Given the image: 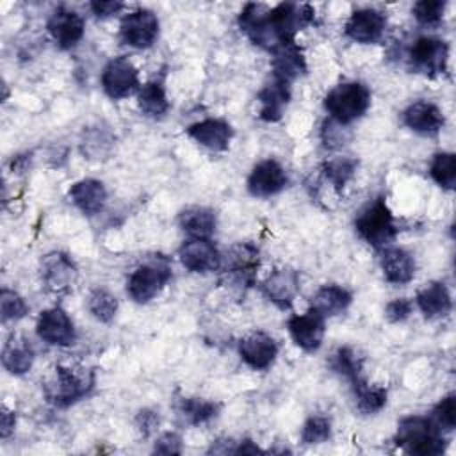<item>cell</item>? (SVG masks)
I'll return each instance as SVG.
<instances>
[{
    "label": "cell",
    "mask_w": 456,
    "mask_h": 456,
    "mask_svg": "<svg viewBox=\"0 0 456 456\" xmlns=\"http://www.w3.org/2000/svg\"><path fill=\"white\" fill-rule=\"evenodd\" d=\"M351 388H353L356 410L362 415H374L387 404V397H388L387 388L385 387H372L365 381V378L353 383Z\"/></svg>",
    "instance_id": "cell-33"
},
{
    "label": "cell",
    "mask_w": 456,
    "mask_h": 456,
    "mask_svg": "<svg viewBox=\"0 0 456 456\" xmlns=\"http://www.w3.org/2000/svg\"><path fill=\"white\" fill-rule=\"evenodd\" d=\"M358 169V160L353 157H333L324 160L321 166V178L328 183L337 194L344 191L347 182L354 176Z\"/></svg>",
    "instance_id": "cell-31"
},
{
    "label": "cell",
    "mask_w": 456,
    "mask_h": 456,
    "mask_svg": "<svg viewBox=\"0 0 456 456\" xmlns=\"http://www.w3.org/2000/svg\"><path fill=\"white\" fill-rule=\"evenodd\" d=\"M87 310L100 322H110L118 312V299L107 289L96 287L87 297Z\"/></svg>",
    "instance_id": "cell-35"
},
{
    "label": "cell",
    "mask_w": 456,
    "mask_h": 456,
    "mask_svg": "<svg viewBox=\"0 0 456 456\" xmlns=\"http://www.w3.org/2000/svg\"><path fill=\"white\" fill-rule=\"evenodd\" d=\"M256 100L260 103L258 118L262 121H267V123L280 121L283 116V110L290 102V82L273 75L271 80L265 82V86L258 91Z\"/></svg>",
    "instance_id": "cell-22"
},
{
    "label": "cell",
    "mask_w": 456,
    "mask_h": 456,
    "mask_svg": "<svg viewBox=\"0 0 456 456\" xmlns=\"http://www.w3.org/2000/svg\"><path fill=\"white\" fill-rule=\"evenodd\" d=\"M387 30V16L372 7L356 9L344 25V34L362 45L379 43Z\"/></svg>",
    "instance_id": "cell-13"
},
{
    "label": "cell",
    "mask_w": 456,
    "mask_h": 456,
    "mask_svg": "<svg viewBox=\"0 0 456 456\" xmlns=\"http://www.w3.org/2000/svg\"><path fill=\"white\" fill-rule=\"evenodd\" d=\"M395 444L403 451L419 456H438L447 449L444 433L429 417L424 415H410L401 419L395 431Z\"/></svg>",
    "instance_id": "cell-3"
},
{
    "label": "cell",
    "mask_w": 456,
    "mask_h": 456,
    "mask_svg": "<svg viewBox=\"0 0 456 456\" xmlns=\"http://www.w3.org/2000/svg\"><path fill=\"white\" fill-rule=\"evenodd\" d=\"M431 178L447 191L454 189L456 183V157L451 151H440L429 164Z\"/></svg>",
    "instance_id": "cell-36"
},
{
    "label": "cell",
    "mask_w": 456,
    "mask_h": 456,
    "mask_svg": "<svg viewBox=\"0 0 456 456\" xmlns=\"http://www.w3.org/2000/svg\"><path fill=\"white\" fill-rule=\"evenodd\" d=\"M442 433H451L456 426V395H444L433 408L429 417Z\"/></svg>",
    "instance_id": "cell-38"
},
{
    "label": "cell",
    "mask_w": 456,
    "mask_h": 456,
    "mask_svg": "<svg viewBox=\"0 0 456 456\" xmlns=\"http://www.w3.org/2000/svg\"><path fill=\"white\" fill-rule=\"evenodd\" d=\"M160 23L153 11L150 9H135L123 16L119 23V39L121 43L137 48L146 50L155 45L159 39Z\"/></svg>",
    "instance_id": "cell-10"
},
{
    "label": "cell",
    "mask_w": 456,
    "mask_h": 456,
    "mask_svg": "<svg viewBox=\"0 0 456 456\" xmlns=\"http://www.w3.org/2000/svg\"><path fill=\"white\" fill-rule=\"evenodd\" d=\"M287 171L274 159L260 160L248 176V191L255 198H271L281 192L287 187Z\"/></svg>",
    "instance_id": "cell-15"
},
{
    "label": "cell",
    "mask_w": 456,
    "mask_h": 456,
    "mask_svg": "<svg viewBox=\"0 0 456 456\" xmlns=\"http://www.w3.org/2000/svg\"><path fill=\"white\" fill-rule=\"evenodd\" d=\"M102 87L112 100H123L139 91V71L126 55L110 59L102 71Z\"/></svg>",
    "instance_id": "cell-11"
},
{
    "label": "cell",
    "mask_w": 456,
    "mask_h": 456,
    "mask_svg": "<svg viewBox=\"0 0 456 456\" xmlns=\"http://www.w3.org/2000/svg\"><path fill=\"white\" fill-rule=\"evenodd\" d=\"M123 7L125 4L119 0H94L89 4V9L96 18H110L118 14Z\"/></svg>",
    "instance_id": "cell-44"
},
{
    "label": "cell",
    "mask_w": 456,
    "mask_h": 456,
    "mask_svg": "<svg viewBox=\"0 0 456 456\" xmlns=\"http://www.w3.org/2000/svg\"><path fill=\"white\" fill-rule=\"evenodd\" d=\"M153 452H160V454H180L182 452V438L180 435L167 431L162 436L157 438L155 445H153Z\"/></svg>",
    "instance_id": "cell-43"
},
{
    "label": "cell",
    "mask_w": 456,
    "mask_h": 456,
    "mask_svg": "<svg viewBox=\"0 0 456 456\" xmlns=\"http://www.w3.org/2000/svg\"><path fill=\"white\" fill-rule=\"evenodd\" d=\"M260 290L280 310H289L299 292V273L292 267L274 269L260 283Z\"/></svg>",
    "instance_id": "cell-16"
},
{
    "label": "cell",
    "mask_w": 456,
    "mask_h": 456,
    "mask_svg": "<svg viewBox=\"0 0 456 456\" xmlns=\"http://www.w3.org/2000/svg\"><path fill=\"white\" fill-rule=\"evenodd\" d=\"M178 224L192 239H210L217 226V216L208 207L192 205L178 214Z\"/></svg>",
    "instance_id": "cell-28"
},
{
    "label": "cell",
    "mask_w": 456,
    "mask_h": 456,
    "mask_svg": "<svg viewBox=\"0 0 456 456\" xmlns=\"http://www.w3.org/2000/svg\"><path fill=\"white\" fill-rule=\"evenodd\" d=\"M256 452H264L253 440L246 438V440H240L237 442V449H235V454H256Z\"/></svg>",
    "instance_id": "cell-46"
},
{
    "label": "cell",
    "mask_w": 456,
    "mask_h": 456,
    "mask_svg": "<svg viewBox=\"0 0 456 456\" xmlns=\"http://www.w3.org/2000/svg\"><path fill=\"white\" fill-rule=\"evenodd\" d=\"M159 422H160L159 413L150 408L139 410L135 415V426L142 436H150L159 428Z\"/></svg>",
    "instance_id": "cell-42"
},
{
    "label": "cell",
    "mask_w": 456,
    "mask_h": 456,
    "mask_svg": "<svg viewBox=\"0 0 456 456\" xmlns=\"http://www.w3.org/2000/svg\"><path fill=\"white\" fill-rule=\"evenodd\" d=\"M187 135L210 151H226L233 139V128L221 118H207L189 125Z\"/></svg>",
    "instance_id": "cell-21"
},
{
    "label": "cell",
    "mask_w": 456,
    "mask_h": 456,
    "mask_svg": "<svg viewBox=\"0 0 456 456\" xmlns=\"http://www.w3.org/2000/svg\"><path fill=\"white\" fill-rule=\"evenodd\" d=\"M260 251L253 242L233 244L221 258V285L235 294H246L256 281Z\"/></svg>",
    "instance_id": "cell-4"
},
{
    "label": "cell",
    "mask_w": 456,
    "mask_h": 456,
    "mask_svg": "<svg viewBox=\"0 0 456 456\" xmlns=\"http://www.w3.org/2000/svg\"><path fill=\"white\" fill-rule=\"evenodd\" d=\"M0 312H2V321H20L28 314V305L25 299L11 289H2L0 292Z\"/></svg>",
    "instance_id": "cell-39"
},
{
    "label": "cell",
    "mask_w": 456,
    "mask_h": 456,
    "mask_svg": "<svg viewBox=\"0 0 456 456\" xmlns=\"http://www.w3.org/2000/svg\"><path fill=\"white\" fill-rule=\"evenodd\" d=\"M322 103L330 119L347 126L360 119L370 107V91L365 84L356 80L342 82L326 93Z\"/></svg>",
    "instance_id": "cell-6"
},
{
    "label": "cell",
    "mask_w": 456,
    "mask_h": 456,
    "mask_svg": "<svg viewBox=\"0 0 456 456\" xmlns=\"http://www.w3.org/2000/svg\"><path fill=\"white\" fill-rule=\"evenodd\" d=\"M78 278V269L69 255L62 251H50L41 258V281L46 292L64 296L73 290Z\"/></svg>",
    "instance_id": "cell-9"
},
{
    "label": "cell",
    "mask_w": 456,
    "mask_h": 456,
    "mask_svg": "<svg viewBox=\"0 0 456 456\" xmlns=\"http://www.w3.org/2000/svg\"><path fill=\"white\" fill-rule=\"evenodd\" d=\"M46 28L59 48L69 50V48L77 46L80 43V39L84 37L86 23H84V18L77 11H73L66 5H59L50 14V18L46 21Z\"/></svg>",
    "instance_id": "cell-14"
},
{
    "label": "cell",
    "mask_w": 456,
    "mask_h": 456,
    "mask_svg": "<svg viewBox=\"0 0 456 456\" xmlns=\"http://www.w3.org/2000/svg\"><path fill=\"white\" fill-rule=\"evenodd\" d=\"M180 262L191 273H212L219 271L223 255L210 242V239H189L178 249Z\"/></svg>",
    "instance_id": "cell-18"
},
{
    "label": "cell",
    "mask_w": 456,
    "mask_h": 456,
    "mask_svg": "<svg viewBox=\"0 0 456 456\" xmlns=\"http://www.w3.org/2000/svg\"><path fill=\"white\" fill-rule=\"evenodd\" d=\"M36 333L43 342L59 347H68L77 340L73 321L61 306H52L39 314Z\"/></svg>",
    "instance_id": "cell-12"
},
{
    "label": "cell",
    "mask_w": 456,
    "mask_h": 456,
    "mask_svg": "<svg viewBox=\"0 0 456 456\" xmlns=\"http://www.w3.org/2000/svg\"><path fill=\"white\" fill-rule=\"evenodd\" d=\"M14 424H16L14 411H11L7 406H2V413H0V436L7 438L14 431Z\"/></svg>",
    "instance_id": "cell-45"
},
{
    "label": "cell",
    "mask_w": 456,
    "mask_h": 456,
    "mask_svg": "<svg viewBox=\"0 0 456 456\" xmlns=\"http://www.w3.org/2000/svg\"><path fill=\"white\" fill-rule=\"evenodd\" d=\"M449 61L447 41L435 36H420L408 48V62L413 69L435 77L445 73Z\"/></svg>",
    "instance_id": "cell-8"
},
{
    "label": "cell",
    "mask_w": 456,
    "mask_h": 456,
    "mask_svg": "<svg viewBox=\"0 0 456 456\" xmlns=\"http://www.w3.org/2000/svg\"><path fill=\"white\" fill-rule=\"evenodd\" d=\"M287 328L294 344L306 353H314L321 347L326 330L324 317L312 308L301 315H292L287 322Z\"/></svg>",
    "instance_id": "cell-19"
},
{
    "label": "cell",
    "mask_w": 456,
    "mask_h": 456,
    "mask_svg": "<svg viewBox=\"0 0 456 456\" xmlns=\"http://www.w3.org/2000/svg\"><path fill=\"white\" fill-rule=\"evenodd\" d=\"M30 162V155H16L11 162V169L12 173H23L27 171V166Z\"/></svg>",
    "instance_id": "cell-47"
},
{
    "label": "cell",
    "mask_w": 456,
    "mask_h": 456,
    "mask_svg": "<svg viewBox=\"0 0 456 456\" xmlns=\"http://www.w3.org/2000/svg\"><path fill=\"white\" fill-rule=\"evenodd\" d=\"M137 107L146 118L162 119L169 110V100L164 86L157 80L142 84L137 91Z\"/></svg>",
    "instance_id": "cell-30"
},
{
    "label": "cell",
    "mask_w": 456,
    "mask_h": 456,
    "mask_svg": "<svg viewBox=\"0 0 456 456\" xmlns=\"http://www.w3.org/2000/svg\"><path fill=\"white\" fill-rule=\"evenodd\" d=\"M69 201L86 216L100 214L107 201V189L96 178H82L68 191Z\"/></svg>",
    "instance_id": "cell-23"
},
{
    "label": "cell",
    "mask_w": 456,
    "mask_h": 456,
    "mask_svg": "<svg viewBox=\"0 0 456 456\" xmlns=\"http://www.w3.org/2000/svg\"><path fill=\"white\" fill-rule=\"evenodd\" d=\"M445 2L444 0H420L415 2L411 7V12L415 20L424 27H435L442 21L445 12Z\"/></svg>",
    "instance_id": "cell-40"
},
{
    "label": "cell",
    "mask_w": 456,
    "mask_h": 456,
    "mask_svg": "<svg viewBox=\"0 0 456 456\" xmlns=\"http://www.w3.org/2000/svg\"><path fill=\"white\" fill-rule=\"evenodd\" d=\"M221 404L203 397H180L176 401L178 415L191 426L205 424L219 415Z\"/></svg>",
    "instance_id": "cell-32"
},
{
    "label": "cell",
    "mask_w": 456,
    "mask_h": 456,
    "mask_svg": "<svg viewBox=\"0 0 456 456\" xmlns=\"http://www.w3.org/2000/svg\"><path fill=\"white\" fill-rule=\"evenodd\" d=\"M34 363V349L30 342L21 337L11 333L2 347V365L12 376H23L32 369Z\"/></svg>",
    "instance_id": "cell-26"
},
{
    "label": "cell",
    "mask_w": 456,
    "mask_h": 456,
    "mask_svg": "<svg viewBox=\"0 0 456 456\" xmlns=\"http://www.w3.org/2000/svg\"><path fill=\"white\" fill-rule=\"evenodd\" d=\"M415 303L426 319H440L451 314L452 297L444 281L426 283L415 296Z\"/></svg>",
    "instance_id": "cell-25"
},
{
    "label": "cell",
    "mask_w": 456,
    "mask_h": 456,
    "mask_svg": "<svg viewBox=\"0 0 456 456\" xmlns=\"http://www.w3.org/2000/svg\"><path fill=\"white\" fill-rule=\"evenodd\" d=\"M312 23H315V9L308 4L283 2L274 7L246 4L239 14L240 32L269 53L296 43V34Z\"/></svg>",
    "instance_id": "cell-1"
},
{
    "label": "cell",
    "mask_w": 456,
    "mask_h": 456,
    "mask_svg": "<svg viewBox=\"0 0 456 456\" xmlns=\"http://www.w3.org/2000/svg\"><path fill=\"white\" fill-rule=\"evenodd\" d=\"M94 370L82 365H55L43 381V392L50 404L68 408L84 399L94 388Z\"/></svg>",
    "instance_id": "cell-2"
},
{
    "label": "cell",
    "mask_w": 456,
    "mask_h": 456,
    "mask_svg": "<svg viewBox=\"0 0 456 456\" xmlns=\"http://www.w3.org/2000/svg\"><path fill=\"white\" fill-rule=\"evenodd\" d=\"M331 436V422L328 417L312 415L301 428V442L306 445H317L328 442Z\"/></svg>",
    "instance_id": "cell-37"
},
{
    "label": "cell",
    "mask_w": 456,
    "mask_h": 456,
    "mask_svg": "<svg viewBox=\"0 0 456 456\" xmlns=\"http://www.w3.org/2000/svg\"><path fill=\"white\" fill-rule=\"evenodd\" d=\"M354 230L369 246L376 249L388 248V244L399 233L397 221L383 196H378L358 212L354 217Z\"/></svg>",
    "instance_id": "cell-5"
},
{
    "label": "cell",
    "mask_w": 456,
    "mask_h": 456,
    "mask_svg": "<svg viewBox=\"0 0 456 456\" xmlns=\"http://www.w3.org/2000/svg\"><path fill=\"white\" fill-rule=\"evenodd\" d=\"M403 123L420 135L433 137L444 128L445 116L436 103L429 100H417L403 110Z\"/></svg>",
    "instance_id": "cell-20"
},
{
    "label": "cell",
    "mask_w": 456,
    "mask_h": 456,
    "mask_svg": "<svg viewBox=\"0 0 456 456\" xmlns=\"http://www.w3.org/2000/svg\"><path fill=\"white\" fill-rule=\"evenodd\" d=\"M173 278L171 262L164 255H155L137 265L126 281V294L132 301L144 305L157 297Z\"/></svg>",
    "instance_id": "cell-7"
},
{
    "label": "cell",
    "mask_w": 456,
    "mask_h": 456,
    "mask_svg": "<svg viewBox=\"0 0 456 456\" xmlns=\"http://www.w3.org/2000/svg\"><path fill=\"white\" fill-rule=\"evenodd\" d=\"M351 301H353V294L346 287L330 283L315 290V294L310 299V308L326 319V317H333L346 312Z\"/></svg>",
    "instance_id": "cell-27"
},
{
    "label": "cell",
    "mask_w": 456,
    "mask_h": 456,
    "mask_svg": "<svg viewBox=\"0 0 456 456\" xmlns=\"http://www.w3.org/2000/svg\"><path fill=\"white\" fill-rule=\"evenodd\" d=\"M330 365L331 369L344 376L346 379H349V383H356L360 379H363L362 376V370H363V360L358 356V353L353 349V347H338L333 354H331V360H330Z\"/></svg>",
    "instance_id": "cell-34"
},
{
    "label": "cell",
    "mask_w": 456,
    "mask_h": 456,
    "mask_svg": "<svg viewBox=\"0 0 456 456\" xmlns=\"http://www.w3.org/2000/svg\"><path fill=\"white\" fill-rule=\"evenodd\" d=\"M379 265L385 280L394 285H404L411 281L417 271L413 255L403 248H385Z\"/></svg>",
    "instance_id": "cell-24"
},
{
    "label": "cell",
    "mask_w": 456,
    "mask_h": 456,
    "mask_svg": "<svg viewBox=\"0 0 456 456\" xmlns=\"http://www.w3.org/2000/svg\"><path fill=\"white\" fill-rule=\"evenodd\" d=\"M413 305L408 297H395L387 303L385 306V315L390 322H403L411 315Z\"/></svg>",
    "instance_id": "cell-41"
},
{
    "label": "cell",
    "mask_w": 456,
    "mask_h": 456,
    "mask_svg": "<svg viewBox=\"0 0 456 456\" xmlns=\"http://www.w3.org/2000/svg\"><path fill=\"white\" fill-rule=\"evenodd\" d=\"M278 351L280 347L276 340L264 331H251L239 340L240 360L255 370L269 369L274 363Z\"/></svg>",
    "instance_id": "cell-17"
},
{
    "label": "cell",
    "mask_w": 456,
    "mask_h": 456,
    "mask_svg": "<svg viewBox=\"0 0 456 456\" xmlns=\"http://www.w3.org/2000/svg\"><path fill=\"white\" fill-rule=\"evenodd\" d=\"M271 68H273L274 77H280V78H283L290 84L297 77L305 75L306 73V61H305V55H303L301 48L297 46V43H290V45L276 50L273 53Z\"/></svg>",
    "instance_id": "cell-29"
}]
</instances>
